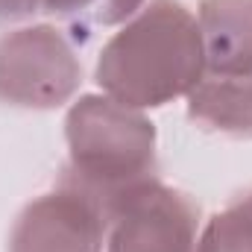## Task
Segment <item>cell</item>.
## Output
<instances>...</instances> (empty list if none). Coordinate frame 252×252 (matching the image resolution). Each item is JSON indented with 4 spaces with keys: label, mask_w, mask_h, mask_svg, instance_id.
<instances>
[{
    "label": "cell",
    "mask_w": 252,
    "mask_h": 252,
    "mask_svg": "<svg viewBox=\"0 0 252 252\" xmlns=\"http://www.w3.org/2000/svg\"><path fill=\"white\" fill-rule=\"evenodd\" d=\"M188 115L208 129L252 138V76L205 73L188 94Z\"/></svg>",
    "instance_id": "cell-7"
},
{
    "label": "cell",
    "mask_w": 252,
    "mask_h": 252,
    "mask_svg": "<svg viewBox=\"0 0 252 252\" xmlns=\"http://www.w3.org/2000/svg\"><path fill=\"white\" fill-rule=\"evenodd\" d=\"M41 0H0V24L6 21H21L38 9Z\"/></svg>",
    "instance_id": "cell-10"
},
{
    "label": "cell",
    "mask_w": 252,
    "mask_h": 252,
    "mask_svg": "<svg viewBox=\"0 0 252 252\" xmlns=\"http://www.w3.org/2000/svg\"><path fill=\"white\" fill-rule=\"evenodd\" d=\"M193 252H252V190L208 220Z\"/></svg>",
    "instance_id": "cell-8"
},
{
    "label": "cell",
    "mask_w": 252,
    "mask_h": 252,
    "mask_svg": "<svg viewBox=\"0 0 252 252\" xmlns=\"http://www.w3.org/2000/svg\"><path fill=\"white\" fill-rule=\"evenodd\" d=\"M82 76L70 41L53 27H24L0 38V100L53 109L70 100Z\"/></svg>",
    "instance_id": "cell-3"
},
{
    "label": "cell",
    "mask_w": 252,
    "mask_h": 252,
    "mask_svg": "<svg viewBox=\"0 0 252 252\" xmlns=\"http://www.w3.org/2000/svg\"><path fill=\"white\" fill-rule=\"evenodd\" d=\"M44 9L79 30L112 27L132 18L144 0H41Z\"/></svg>",
    "instance_id": "cell-9"
},
{
    "label": "cell",
    "mask_w": 252,
    "mask_h": 252,
    "mask_svg": "<svg viewBox=\"0 0 252 252\" xmlns=\"http://www.w3.org/2000/svg\"><path fill=\"white\" fill-rule=\"evenodd\" d=\"M106 211L79 188L59 182L53 193L30 202L9 235V252H100Z\"/></svg>",
    "instance_id": "cell-5"
},
{
    "label": "cell",
    "mask_w": 252,
    "mask_h": 252,
    "mask_svg": "<svg viewBox=\"0 0 252 252\" xmlns=\"http://www.w3.org/2000/svg\"><path fill=\"white\" fill-rule=\"evenodd\" d=\"M70 164L62 182L88 193L106 217L126 193L156 179V129L112 97H82L67 112Z\"/></svg>",
    "instance_id": "cell-2"
},
{
    "label": "cell",
    "mask_w": 252,
    "mask_h": 252,
    "mask_svg": "<svg viewBox=\"0 0 252 252\" xmlns=\"http://www.w3.org/2000/svg\"><path fill=\"white\" fill-rule=\"evenodd\" d=\"M205 76L199 24L176 0H153L103 47L97 82L129 109L188 97Z\"/></svg>",
    "instance_id": "cell-1"
},
{
    "label": "cell",
    "mask_w": 252,
    "mask_h": 252,
    "mask_svg": "<svg viewBox=\"0 0 252 252\" xmlns=\"http://www.w3.org/2000/svg\"><path fill=\"white\" fill-rule=\"evenodd\" d=\"M196 24L205 73L252 76V0H202Z\"/></svg>",
    "instance_id": "cell-6"
},
{
    "label": "cell",
    "mask_w": 252,
    "mask_h": 252,
    "mask_svg": "<svg viewBox=\"0 0 252 252\" xmlns=\"http://www.w3.org/2000/svg\"><path fill=\"white\" fill-rule=\"evenodd\" d=\"M109 226V252H193L199 208L188 193L153 179L115 205Z\"/></svg>",
    "instance_id": "cell-4"
}]
</instances>
